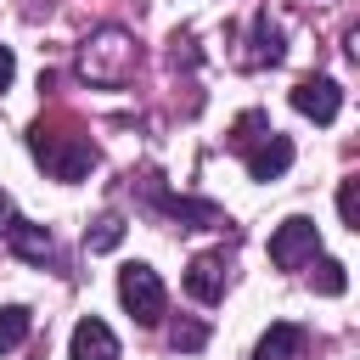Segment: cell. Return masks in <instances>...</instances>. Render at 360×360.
I'll list each match as a JSON object with an SVG mask.
<instances>
[{
	"instance_id": "obj_1",
	"label": "cell",
	"mask_w": 360,
	"mask_h": 360,
	"mask_svg": "<svg viewBox=\"0 0 360 360\" xmlns=\"http://www.w3.org/2000/svg\"><path fill=\"white\" fill-rule=\"evenodd\" d=\"M135 68H141V45H135V34H124V28H96V34L79 45V73H84L90 84H101V90L129 84Z\"/></svg>"
},
{
	"instance_id": "obj_7",
	"label": "cell",
	"mask_w": 360,
	"mask_h": 360,
	"mask_svg": "<svg viewBox=\"0 0 360 360\" xmlns=\"http://www.w3.org/2000/svg\"><path fill=\"white\" fill-rule=\"evenodd\" d=\"M225 276H231V270H225L219 253H197V259L186 264V292H191L197 304H219V298H225Z\"/></svg>"
},
{
	"instance_id": "obj_12",
	"label": "cell",
	"mask_w": 360,
	"mask_h": 360,
	"mask_svg": "<svg viewBox=\"0 0 360 360\" xmlns=\"http://www.w3.org/2000/svg\"><path fill=\"white\" fill-rule=\"evenodd\" d=\"M264 135H270V118H264L259 107H248V112H242V118L231 124V135H225V146H231V152H253V146H259Z\"/></svg>"
},
{
	"instance_id": "obj_14",
	"label": "cell",
	"mask_w": 360,
	"mask_h": 360,
	"mask_svg": "<svg viewBox=\"0 0 360 360\" xmlns=\"http://www.w3.org/2000/svg\"><path fill=\"white\" fill-rule=\"evenodd\" d=\"M118 242H124V219H118V214H101V219L84 231V248H90V253H107V248H118Z\"/></svg>"
},
{
	"instance_id": "obj_15",
	"label": "cell",
	"mask_w": 360,
	"mask_h": 360,
	"mask_svg": "<svg viewBox=\"0 0 360 360\" xmlns=\"http://www.w3.org/2000/svg\"><path fill=\"white\" fill-rule=\"evenodd\" d=\"M309 264H315V259H309ZM309 281H315V292H332V298H338V292H343V287H349V270H343V264H338V259H321V264H315V276H309Z\"/></svg>"
},
{
	"instance_id": "obj_13",
	"label": "cell",
	"mask_w": 360,
	"mask_h": 360,
	"mask_svg": "<svg viewBox=\"0 0 360 360\" xmlns=\"http://www.w3.org/2000/svg\"><path fill=\"white\" fill-rule=\"evenodd\" d=\"M28 326H34V315H28L22 304H6V309H0V354H11V349H22V338H28Z\"/></svg>"
},
{
	"instance_id": "obj_17",
	"label": "cell",
	"mask_w": 360,
	"mask_h": 360,
	"mask_svg": "<svg viewBox=\"0 0 360 360\" xmlns=\"http://www.w3.org/2000/svg\"><path fill=\"white\" fill-rule=\"evenodd\" d=\"M338 214H343L349 231H360V180H354V174L338 186Z\"/></svg>"
},
{
	"instance_id": "obj_5",
	"label": "cell",
	"mask_w": 360,
	"mask_h": 360,
	"mask_svg": "<svg viewBox=\"0 0 360 360\" xmlns=\"http://www.w3.org/2000/svg\"><path fill=\"white\" fill-rule=\"evenodd\" d=\"M292 107L304 118H315V124H332L338 107H343V84L338 79H298L292 84Z\"/></svg>"
},
{
	"instance_id": "obj_19",
	"label": "cell",
	"mask_w": 360,
	"mask_h": 360,
	"mask_svg": "<svg viewBox=\"0 0 360 360\" xmlns=\"http://www.w3.org/2000/svg\"><path fill=\"white\" fill-rule=\"evenodd\" d=\"M6 225H11V197L0 191V231H6Z\"/></svg>"
},
{
	"instance_id": "obj_3",
	"label": "cell",
	"mask_w": 360,
	"mask_h": 360,
	"mask_svg": "<svg viewBox=\"0 0 360 360\" xmlns=\"http://www.w3.org/2000/svg\"><path fill=\"white\" fill-rule=\"evenodd\" d=\"M118 298H124V309H129L141 326H158V321H163V309H169V292H163L158 270H152V264H141V259L118 270Z\"/></svg>"
},
{
	"instance_id": "obj_4",
	"label": "cell",
	"mask_w": 360,
	"mask_h": 360,
	"mask_svg": "<svg viewBox=\"0 0 360 360\" xmlns=\"http://www.w3.org/2000/svg\"><path fill=\"white\" fill-rule=\"evenodd\" d=\"M315 253H321V231H315V219L292 214V219H281V225L270 231V264L298 270V264H309Z\"/></svg>"
},
{
	"instance_id": "obj_9",
	"label": "cell",
	"mask_w": 360,
	"mask_h": 360,
	"mask_svg": "<svg viewBox=\"0 0 360 360\" xmlns=\"http://www.w3.org/2000/svg\"><path fill=\"white\" fill-rule=\"evenodd\" d=\"M242 158H248V174H253V180H281V174L292 169V141L270 129V135H264L253 152H242Z\"/></svg>"
},
{
	"instance_id": "obj_16",
	"label": "cell",
	"mask_w": 360,
	"mask_h": 360,
	"mask_svg": "<svg viewBox=\"0 0 360 360\" xmlns=\"http://www.w3.org/2000/svg\"><path fill=\"white\" fill-rule=\"evenodd\" d=\"M169 343L186 349V354H197V349L208 343V326H202V321H174V326H169Z\"/></svg>"
},
{
	"instance_id": "obj_2",
	"label": "cell",
	"mask_w": 360,
	"mask_h": 360,
	"mask_svg": "<svg viewBox=\"0 0 360 360\" xmlns=\"http://www.w3.org/2000/svg\"><path fill=\"white\" fill-rule=\"evenodd\" d=\"M28 146H34V158L45 163L51 180H68V186H73V180H84V174L96 169V146H90V135H62V129L34 124Z\"/></svg>"
},
{
	"instance_id": "obj_8",
	"label": "cell",
	"mask_w": 360,
	"mask_h": 360,
	"mask_svg": "<svg viewBox=\"0 0 360 360\" xmlns=\"http://www.w3.org/2000/svg\"><path fill=\"white\" fill-rule=\"evenodd\" d=\"M68 360H118V338H112V326L96 321V315H84V321L73 326Z\"/></svg>"
},
{
	"instance_id": "obj_6",
	"label": "cell",
	"mask_w": 360,
	"mask_h": 360,
	"mask_svg": "<svg viewBox=\"0 0 360 360\" xmlns=\"http://www.w3.org/2000/svg\"><path fill=\"white\" fill-rule=\"evenodd\" d=\"M0 236H6V248H11L17 259H28V264H51V259H56L51 231H45V225H34V219H11Z\"/></svg>"
},
{
	"instance_id": "obj_18",
	"label": "cell",
	"mask_w": 360,
	"mask_h": 360,
	"mask_svg": "<svg viewBox=\"0 0 360 360\" xmlns=\"http://www.w3.org/2000/svg\"><path fill=\"white\" fill-rule=\"evenodd\" d=\"M17 79V56H11V45H0V90Z\"/></svg>"
},
{
	"instance_id": "obj_10",
	"label": "cell",
	"mask_w": 360,
	"mask_h": 360,
	"mask_svg": "<svg viewBox=\"0 0 360 360\" xmlns=\"http://www.w3.org/2000/svg\"><path fill=\"white\" fill-rule=\"evenodd\" d=\"M298 354H304V326H292V321H276L253 349V360H298Z\"/></svg>"
},
{
	"instance_id": "obj_11",
	"label": "cell",
	"mask_w": 360,
	"mask_h": 360,
	"mask_svg": "<svg viewBox=\"0 0 360 360\" xmlns=\"http://www.w3.org/2000/svg\"><path fill=\"white\" fill-rule=\"evenodd\" d=\"M264 62H281V28L259 11L253 17V51H242V68H264Z\"/></svg>"
}]
</instances>
